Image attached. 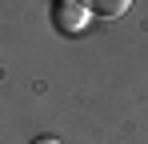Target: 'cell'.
I'll return each instance as SVG.
<instances>
[{
  "label": "cell",
  "mask_w": 148,
  "mask_h": 144,
  "mask_svg": "<svg viewBox=\"0 0 148 144\" xmlns=\"http://www.w3.org/2000/svg\"><path fill=\"white\" fill-rule=\"evenodd\" d=\"M80 4H84V12H92V16H100V20H116V16L128 12L132 0H80Z\"/></svg>",
  "instance_id": "1"
},
{
  "label": "cell",
  "mask_w": 148,
  "mask_h": 144,
  "mask_svg": "<svg viewBox=\"0 0 148 144\" xmlns=\"http://www.w3.org/2000/svg\"><path fill=\"white\" fill-rule=\"evenodd\" d=\"M32 144H60V140H56V136H36Z\"/></svg>",
  "instance_id": "2"
}]
</instances>
